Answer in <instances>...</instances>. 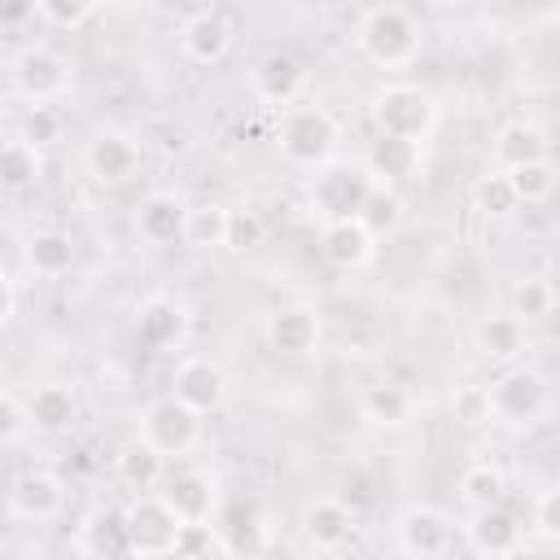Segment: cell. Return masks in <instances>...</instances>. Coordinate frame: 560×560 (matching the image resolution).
<instances>
[{"label":"cell","instance_id":"obj_1","mask_svg":"<svg viewBox=\"0 0 560 560\" xmlns=\"http://www.w3.org/2000/svg\"><path fill=\"white\" fill-rule=\"evenodd\" d=\"M359 52L381 70H407L420 57V26L398 4H372L354 26Z\"/></svg>","mask_w":560,"mask_h":560},{"label":"cell","instance_id":"obj_2","mask_svg":"<svg viewBox=\"0 0 560 560\" xmlns=\"http://www.w3.org/2000/svg\"><path fill=\"white\" fill-rule=\"evenodd\" d=\"M376 175L368 171V162H324L311 175L306 188V206L319 223H337V219H359L363 201L372 197Z\"/></svg>","mask_w":560,"mask_h":560},{"label":"cell","instance_id":"obj_3","mask_svg":"<svg viewBox=\"0 0 560 560\" xmlns=\"http://www.w3.org/2000/svg\"><path fill=\"white\" fill-rule=\"evenodd\" d=\"M337 140H341V127L337 118L324 109V105H289L280 114V127H276V144H280V158L289 166H324L332 162L337 153Z\"/></svg>","mask_w":560,"mask_h":560},{"label":"cell","instance_id":"obj_4","mask_svg":"<svg viewBox=\"0 0 560 560\" xmlns=\"http://www.w3.org/2000/svg\"><path fill=\"white\" fill-rule=\"evenodd\" d=\"M372 122L385 136H407V140H429L438 127V101L420 83H381L372 92Z\"/></svg>","mask_w":560,"mask_h":560},{"label":"cell","instance_id":"obj_5","mask_svg":"<svg viewBox=\"0 0 560 560\" xmlns=\"http://www.w3.org/2000/svg\"><path fill=\"white\" fill-rule=\"evenodd\" d=\"M70 83H74V74L66 66V57L52 52L48 44H26L9 61V88L26 105H52V101H61L70 92Z\"/></svg>","mask_w":560,"mask_h":560},{"label":"cell","instance_id":"obj_6","mask_svg":"<svg viewBox=\"0 0 560 560\" xmlns=\"http://www.w3.org/2000/svg\"><path fill=\"white\" fill-rule=\"evenodd\" d=\"M201 411H192L184 398H175V394H162V398H153L144 411H140V438L149 442V446H158L166 459H179V455H188L197 442H201Z\"/></svg>","mask_w":560,"mask_h":560},{"label":"cell","instance_id":"obj_7","mask_svg":"<svg viewBox=\"0 0 560 560\" xmlns=\"http://www.w3.org/2000/svg\"><path fill=\"white\" fill-rule=\"evenodd\" d=\"M494 416L508 424H538L547 411V381L534 368H508L494 385Z\"/></svg>","mask_w":560,"mask_h":560},{"label":"cell","instance_id":"obj_8","mask_svg":"<svg viewBox=\"0 0 560 560\" xmlns=\"http://www.w3.org/2000/svg\"><path fill=\"white\" fill-rule=\"evenodd\" d=\"M127 529H131V556H171L179 516L153 490V494H136L127 503Z\"/></svg>","mask_w":560,"mask_h":560},{"label":"cell","instance_id":"obj_9","mask_svg":"<svg viewBox=\"0 0 560 560\" xmlns=\"http://www.w3.org/2000/svg\"><path fill=\"white\" fill-rule=\"evenodd\" d=\"M83 166L96 184L118 188L140 171V144H136V136H127L118 127H101L83 149Z\"/></svg>","mask_w":560,"mask_h":560},{"label":"cell","instance_id":"obj_10","mask_svg":"<svg viewBox=\"0 0 560 560\" xmlns=\"http://www.w3.org/2000/svg\"><path fill=\"white\" fill-rule=\"evenodd\" d=\"M171 394L184 398L192 411L214 416L228 402V372L214 359H206V354H188L171 372Z\"/></svg>","mask_w":560,"mask_h":560},{"label":"cell","instance_id":"obj_11","mask_svg":"<svg viewBox=\"0 0 560 560\" xmlns=\"http://www.w3.org/2000/svg\"><path fill=\"white\" fill-rule=\"evenodd\" d=\"M262 341L284 359H306V354L319 350V315L302 302L276 306L262 319Z\"/></svg>","mask_w":560,"mask_h":560},{"label":"cell","instance_id":"obj_12","mask_svg":"<svg viewBox=\"0 0 560 560\" xmlns=\"http://www.w3.org/2000/svg\"><path fill=\"white\" fill-rule=\"evenodd\" d=\"M158 494L166 499V508L179 521H214V512H219V486L201 468H166Z\"/></svg>","mask_w":560,"mask_h":560},{"label":"cell","instance_id":"obj_13","mask_svg":"<svg viewBox=\"0 0 560 560\" xmlns=\"http://www.w3.org/2000/svg\"><path fill=\"white\" fill-rule=\"evenodd\" d=\"M394 538H398L402 556H420V560L442 556V551H451V521L433 503H411L394 516Z\"/></svg>","mask_w":560,"mask_h":560},{"label":"cell","instance_id":"obj_14","mask_svg":"<svg viewBox=\"0 0 560 560\" xmlns=\"http://www.w3.org/2000/svg\"><path fill=\"white\" fill-rule=\"evenodd\" d=\"M74 547L92 560H122L131 556V529H127V508L118 503H96L83 521H79V538Z\"/></svg>","mask_w":560,"mask_h":560},{"label":"cell","instance_id":"obj_15","mask_svg":"<svg viewBox=\"0 0 560 560\" xmlns=\"http://www.w3.org/2000/svg\"><path fill=\"white\" fill-rule=\"evenodd\" d=\"M232 44H236V22L223 9H201L179 31V48L197 66H219L232 52Z\"/></svg>","mask_w":560,"mask_h":560},{"label":"cell","instance_id":"obj_16","mask_svg":"<svg viewBox=\"0 0 560 560\" xmlns=\"http://www.w3.org/2000/svg\"><path fill=\"white\" fill-rule=\"evenodd\" d=\"M61 503H66V490H61V481H57L52 472H44V468H26V472H18L13 486H9V516H18V521L44 525V521H52V516L61 512Z\"/></svg>","mask_w":560,"mask_h":560},{"label":"cell","instance_id":"obj_17","mask_svg":"<svg viewBox=\"0 0 560 560\" xmlns=\"http://www.w3.org/2000/svg\"><path fill=\"white\" fill-rule=\"evenodd\" d=\"M319 258L332 271H359V267H368L376 258V236L359 219L324 223V232H319Z\"/></svg>","mask_w":560,"mask_h":560},{"label":"cell","instance_id":"obj_18","mask_svg":"<svg viewBox=\"0 0 560 560\" xmlns=\"http://www.w3.org/2000/svg\"><path fill=\"white\" fill-rule=\"evenodd\" d=\"M468 547H472L477 556H516V551L525 547V525H521L503 503L472 508Z\"/></svg>","mask_w":560,"mask_h":560},{"label":"cell","instance_id":"obj_19","mask_svg":"<svg viewBox=\"0 0 560 560\" xmlns=\"http://www.w3.org/2000/svg\"><path fill=\"white\" fill-rule=\"evenodd\" d=\"M363 162H368V171L376 175V184L394 188V184L416 179V171H420V162H424V144H420V140H407V136H385V131H376V140H372V149H368Z\"/></svg>","mask_w":560,"mask_h":560},{"label":"cell","instance_id":"obj_20","mask_svg":"<svg viewBox=\"0 0 560 560\" xmlns=\"http://www.w3.org/2000/svg\"><path fill=\"white\" fill-rule=\"evenodd\" d=\"M354 521H359V512H354L341 494H328V499H315V503L302 512V534H306L311 547H319V551H337V547L350 542Z\"/></svg>","mask_w":560,"mask_h":560},{"label":"cell","instance_id":"obj_21","mask_svg":"<svg viewBox=\"0 0 560 560\" xmlns=\"http://www.w3.org/2000/svg\"><path fill=\"white\" fill-rule=\"evenodd\" d=\"M254 92L267 101V105H298L302 92H306V66L293 57V52H267L258 66H254Z\"/></svg>","mask_w":560,"mask_h":560},{"label":"cell","instance_id":"obj_22","mask_svg":"<svg viewBox=\"0 0 560 560\" xmlns=\"http://www.w3.org/2000/svg\"><path fill=\"white\" fill-rule=\"evenodd\" d=\"M188 337V311L175 298H149L136 311V341L144 350H171Z\"/></svg>","mask_w":560,"mask_h":560},{"label":"cell","instance_id":"obj_23","mask_svg":"<svg viewBox=\"0 0 560 560\" xmlns=\"http://www.w3.org/2000/svg\"><path fill=\"white\" fill-rule=\"evenodd\" d=\"M184 223H188V201H179L175 192H149L136 206V232L149 245H175V241H184Z\"/></svg>","mask_w":560,"mask_h":560},{"label":"cell","instance_id":"obj_24","mask_svg":"<svg viewBox=\"0 0 560 560\" xmlns=\"http://www.w3.org/2000/svg\"><path fill=\"white\" fill-rule=\"evenodd\" d=\"M114 477H118V486L122 490H131V494H153L158 486H162V477H166V455L158 451V446H149L140 433L114 455Z\"/></svg>","mask_w":560,"mask_h":560},{"label":"cell","instance_id":"obj_25","mask_svg":"<svg viewBox=\"0 0 560 560\" xmlns=\"http://www.w3.org/2000/svg\"><path fill=\"white\" fill-rule=\"evenodd\" d=\"M219 547L228 551V556H258V551H267V525H262V516H258V508L245 499H232V503H223V512H219Z\"/></svg>","mask_w":560,"mask_h":560},{"label":"cell","instance_id":"obj_26","mask_svg":"<svg viewBox=\"0 0 560 560\" xmlns=\"http://www.w3.org/2000/svg\"><path fill=\"white\" fill-rule=\"evenodd\" d=\"M22 267H26L31 276H39V280L66 276V271L74 267V241H70V232H61V228H39V232H31L26 245H22Z\"/></svg>","mask_w":560,"mask_h":560},{"label":"cell","instance_id":"obj_27","mask_svg":"<svg viewBox=\"0 0 560 560\" xmlns=\"http://www.w3.org/2000/svg\"><path fill=\"white\" fill-rule=\"evenodd\" d=\"M542 158H551V136H547L538 122L516 118V122H508V127L494 136V166H499V171H516V166L542 162Z\"/></svg>","mask_w":560,"mask_h":560},{"label":"cell","instance_id":"obj_28","mask_svg":"<svg viewBox=\"0 0 560 560\" xmlns=\"http://www.w3.org/2000/svg\"><path fill=\"white\" fill-rule=\"evenodd\" d=\"M26 402H31V424H35V433L57 438V433L74 429V420H79V398H74V389L61 385V381L35 385V394H31Z\"/></svg>","mask_w":560,"mask_h":560},{"label":"cell","instance_id":"obj_29","mask_svg":"<svg viewBox=\"0 0 560 560\" xmlns=\"http://www.w3.org/2000/svg\"><path fill=\"white\" fill-rule=\"evenodd\" d=\"M525 328L529 324H521L512 311L481 319L477 324V350H481V359H490V363H516L529 350V332Z\"/></svg>","mask_w":560,"mask_h":560},{"label":"cell","instance_id":"obj_30","mask_svg":"<svg viewBox=\"0 0 560 560\" xmlns=\"http://www.w3.org/2000/svg\"><path fill=\"white\" fill-rule=\"evenodd\" d=\"M359 411H363V420H372V424H381V429H398V424L411 420L416 394H411L402 381H372V385L363 389V398H359Z\"/></svg>","mask_w":560,"mask_h":560},{"label":"cell","instance_id":"obj_31","mask_svg":"<svg viewBox=\"0 0 560 560\" xmlns=\"http://www.w3.org/2000/svg\"><path fill=\"white\" fill-rule=\"evenodd\" d=\"M39 175H44V149L13 131L4 140V153H0V184L9 192H22V188L39 184Z\"/></svg>","mask_w":560,"mask_h":560},{"label":"cell","instance_id":"obj_32","mask_svg":"<svg viewBox=\"0 0 560 560\" xmlns=\"http://www.w3.org/2000/svg\"><path fill=\"white\" fill-rule=\"evenodd\" d=\"M184 245L192 249H223L228 245V206L219 201H192L184 223Z\"/></svg>","mask_w":560,"mask_h":560},{"label":"cell","instance_id":"obj_33","mask_svg":"<svg viewBox=\"0 0 560 560\" xmlns=\"http://www.w3.org/2000/svg\"><path fill=\"white\" fill-rule=\"evenodd\" d=\"M508 302H512V315H516L521 324H542V319L556 315V289H551V280H542V276L516 280Z\"/></svg>","mask_w":560,"mask_h":560},{"label":"cell","instance_id":"obj_34","mask_svg":"<svg viewBox=\"0 0 560 560\" xmlns=\"http://www.w3.org/2000/svg\"><path fill=\"white\" fill-rule=\"evenodd\" d=\"M359 223H363L376 241L394 236V232L402 228V197H398L394 188L376 184V188H372V197H368V201H363V210H359Z\"/></svg>","mask_w":560,"mask_h":560},{"label":"cell","instance_id":"obj_35","mask_svg":"<svg viewBox=\"0 0 560 560\" xmlns=\"http://www.w3.org/2000/svg\"><path fill=\"white\" fill-rule=\"evenodd\" d=\"M451 416H455V424H464V429H486V424H494L499 416H494V394H490V385H477V381L455 385V394H451Z\"/></svg>","mask_w":560,"mask_h":560},{"label":"cell","instance_id":"obj_36","mask_svg":"<svg viewBox=\"0 0 560 560\" xmlns=\"http://www.w3.org/2000/svg\"><path fill=\"white\" fill-rule=\"evenodd\" d=\"M503 490H508V481H503V472H499L494 464H472V468H464V477H459V499H464L468 508L503 503Z\"/></svg>","mask_w":560,"mask_h":560},{"label":"cell","instance_id":"obj_37","mask_svg":"<svg viewBox=\"0 0 560 560\" xmlns=\"http://www.w3.org/2000/svg\"><path fill=\"white\" fill-rule=\"evenodd\" d=\"M508 175H512V184H516L521 206H538V201H547V197L556 192V162H551V158L525 162V166H516V171H508Z\"/></svg>","mask_w":560,"mask_h":560},{"label":"cell","instance_id":"obj_38","mask_svg":"<svg viewBox=\"0 0 560 560\" xmlns=\"http://www.w3.org/2000/svg\"><path fill=\"white\" fill-rule=\"evenodd\" d=\"M477 210L490 214V219H503L512 210H521V197H516V184L508 171H490L481 184H477Z\"/></svg>","mask_w":560,"mask_h":560},{"label":"cell","instance_id":"obj_39","mask_svg":"<svg viewBox=\"0 0 560 560\" xmlns=\"http://www.w3.org/2000/svg\"><path fill=\"white\" fill-rule=\"evenodd\" d=\"M262 236H267V228H262V214H258V210H249V206H228V245H223V249L245 254V249H258Z\"/></svg>","mask_w":560,"mask_h":560},{"label":"cell","instance_id":"obj_40","mask_svg":"<svg viewBox=\"0 0 560 560\" xmlns=\"http://www.w3.org/2000/svg\"><path fill=\"white\" fill-rule=\"evenodd\" d=\"M210 551H223L219 547V521H179L171 556L192 560V556H210Z\"/></svg>","mask_w":560,"mask_h":560},{"label":"cell","instance_id":"obj_41","mask_svg":"<svg viewBox=\"0 0 560 560\" xmlns=\"http://www.w3.org/2000/svg\"><path fill=\"white\" fill-rule=\"evenodd\" d=\"M26 433H35V424H31V402H26L18 389H4V394H0V442H4V446H18Z\"/></svg>","mask_w":560,"mask_h":560},{"label":"cell","instance_id":"obj_42","mask_svg":"<svg viewBox=\"0 0 560 560\" xmlns=\"http://www.w3.org/2000/svg\"><path fill=\"white\" fill-rule=\"evenodd\" d=\"M61 131H66V122H61V114L52 105H26V114L18 118V136H26L39 149L52 144V140H61Z\"/></svg>","mask_w":560,"mask_h":560},{"label":"cell","instance_id":"obj_43","mask_svg":"<svg viewBox=\"0 0 560 560\" xmlns=\"http://www.w3.org/2000/svg\"><path fill=\"white\" fill-rule=\"evenodd\" d=\"M529 525H534L538 538L560 542V486H551V490H542V494L534 499V508H529Z\"/></svg>","mask_w":560,"mask_h":560},{"label":"cell","instance_id":"obj_44","mask_svg":"<svg viewBox=\"0 0 560 560\" xmlns=\"http://www.w3.org/2000/svg\"><path fill=\"white\" fill-rule=\"evenodd\" d=\"M39 4H44V18L52 26H66V31L83 26L92 18V9H96V0H39Z\"/></svg>","mask_w":560,"mask_h":560},{"label":"cell","instance_id":"obj_45","mask_svg":"<svg viewBox=\"0 0 560 560\" xmlns=\"http://www.w3.org/2000/svg\"><path fill=\"white\" fill-rule=\"evenodd\" d=\"M341 499L359 512V508H368V503H376V477L368 472V468H350L346 477H341Z\"/></svg>","mask_w":560,"mask_h":560},{"label":"cell","instance_id":"obj_46","mask_svg":"<svg viewBox=\"0 0 560 560\" xmlns=\"http://www.w3.org/2000/svg\"><path fill=\"white\" fill-rule=\"evenodd\" d=\"M35 13H44L39 0H0V26L4 31H22Z\"/></svg>","mask_w":560,"mask_h":560},{"label":"cell","instance_id":"obj_47","mask_svg":"<svg viewBox=\"0 0 560 560\" xmlns=\"http://www.w3.org/2000/svg\"><path fill=\"white\" fill-rule=\"evenodd\" d=\"M18 319V276L13 267H4L0 276V324H13Z\"/></svg>","mask_w":560,"mask_h":560},{"label":"cell","instance_id":"obj_48","mask_svg":"<svg viewBox=\"0 0 560 560\" xmlns=\"http://www.w3.org/2000/svg\"><path fill=\"white\" fill-rule=\"evenodd\" d=\"M96 4H131V0H96Z\"/></svg>","mask_w":560,"mask_h":560}]
</instances>
